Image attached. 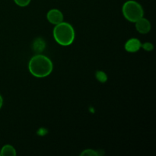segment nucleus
I'll list each match as a JSON object with an SVG mask.
<instances>
[{
  "label": "nucleus",
  "instance_id": "1",
  "mask_svg": "<svg viewBox=\"0 0 156 156\" xmlns=\"http://www.w3.org/2000/svg\"><path fill=\"white\" fill-rule=\"evenodd\" d=\"M30 73L34 77L44 78L52 73L53 65L52 61L44 55L37 54L30 59L28 63Z\"/></svg>",
  "mask_w": 156,
  "mask_h": 156
},
{
  "label": "nucleus",
  "instance_id": "2",
  "mask_svg": "<svg viewBox=\"0 0 156 156\" xmlns=\"http://www.w3.org/2000/svg\"><path fill=\"white\" fill-rule=\"evenodd\" d=\"M53 37L59 45L65 47L70 45L75 40L74 28L70 24L62 21L55 26Z\"/></svg>",
  "mask_w": 156,
  "mask_h": 156
},
{
  "label": "nucleus",
  "instance_id": "3",
  "mask_svg": "<svg viewBox=\"0 0 156 156\" xmlns=\"http://www.w3.org/2000/svg\"><path fill=\"white\" fill-rule=\"evenodd\" d=\"M122 12L126 19L134 23L144 15V10L141 5L133 0L126 2L122 8Z\"/></svg>",
  "mask_w": 156,
  "mask_h": 156
},
{
  "label": "nucleus",
  "instance_id": "4",
  "mask_svg": "<svg viewBox=\"0 0 156 156\" xmlns=\"http://www.w3.org/2000/svg\"><path fill=\"white\" fill-rule=\"evenodd\" d=\"M47 18L50 24L56 25L63 21V15L59 9H53L47 12Z\"/></svg>",
  "mask_w": 156,
  "mask_h": 156
},
{
  "label": "nucleus",
  "instance_id": "5",
  "mask_svg": "<svg viewBox=\"0 0 156 156\" xmlns=\"http://www.w3.org/2000/svg\"><path fill=\"white\" fill-rule=\"evenodd\" d=\"M136 30L140 34H147L151 30V23L150 21L148 19L145 18H141L138 20V21H136Z\"/></svg>",
  "mask_w": 156,
  "mask_h": 156
},
{
  "label": "nucleus",
  "instance_id": "6",
  "mask_svg": "<svg viewBox=\"0 0 156 156\" xmlns=\"http://www.w3.org/2000/svg\"><path fill=\"white\" fill-rule=\"evenodd\" d=\"M141 47V42L137 38H131L125 44V49L129 53H136L140 50Z\"/></svg>",
  "mask_w": 156,
  "mask_h": 156
},
{
  "label": "nucleus",
  "instance_id": "7",
  "mask_svg": "<svg viewBox=\"0 0 156 156\" xmlns=\"http://www.w3.org/2000/svg\"><path fill=\"white\" fill-rule=\"evenodd\" d=\"M16 155V150L11 145H5L0 150V155L2 156H15Z\"/></svg>",
  "mask_w": 156,
  "mask_h": 156
},
{
  "label": "nucleus",
  "instance_id": "8",
  "mask_svg": "<svg viewBox=\"0 0 156 156\" xmlns=\"http://www.w3.org/2000/svg\"><path fill=\"white\" fill-rule=\"evenodd\" d=\"M44 48H45V42L42 39L39 38L34 41L33 50L37 53H41L44 50Z\"/></svg>",
  "mask_w": 156,
  "mask_h": 156
},
{
  "label": "nucleus",
  "instance_id": "9",
  "mask_svg": "<svg viewBox=\"0 0 156 156\" xmlns=\"http://www.w3.org/2000/svg\"><path fill=\"white\" fill-rule=\"evenodd\" d=\"M100 154L94 149H85L81 153V156H98Z\"/></svg>",
  "mask_w": 156,
  "mask_h": 156
},
{
  "label": "nucleus",
  "instance_id": "10",
  "mask_svg": "<svg viewBox=\"0 0 156 156\" xmlns=\"http://www.w3.org/2000/svg\"><path fill=\"white\" fill-rule=\"evenodd\" d=\"M15 4L20 7H25L28 5L30 2V0H14Z\"/></svg>",
  "mask_w": 156,
  "mask_h": 156
},
{
  "label": "nucleus",
  "instance_id": "11",
  "mask_svg": "<svg viewBox=\"0 0 156 156\" xmlns=\"http://www.w3.org/2000/svg\"><path fill=\"white\" fill-rule=\"evenodd\" d=\"M141 47H143V48L145 50H146V51H152L154 48V46L153 44H151V43L146 42V43H144L143 44H142Z\"/></svg>",
  "mask_w": 156,
  "mask_h": 156
},
{
  "label": "nucleus",
  "instance_id": "12",
  "mask_svg": "<svg viewBox=\"0 0 156 156\" xmlns=\"http://www.w3.org/2000/svg\"><path fill=\"white\" fill-rule=\"evenodd\" d=\"M97 78L98 79V80H100L101 82H105L107 79L106 75H105V73H104L103 72H98Z\"/></svg>",
  "mask_w": 156,
  "mask_h": 156
},
{
  "label": "nucleus",
  "instance_id": "13",
  "mask_svg": "<svg viewBox=\"0 0 156 156\" xmlns=\"http://www.w3.org/2000/svg\"><path fill=\"white\" fill-rule=\"evenodd\" d=\"M2 105H3V98L2 97L1 94H0V109H1L2 107Z\"/></svg>",
  "mask_w": 156,
  "mask_h": 156
}]
</instances>
